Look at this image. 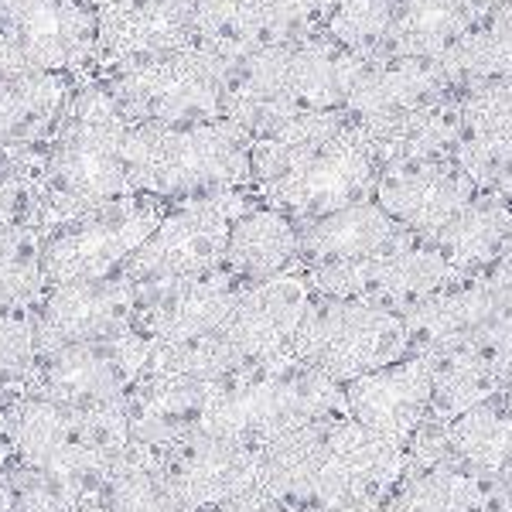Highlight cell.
<instances>
[{"label":"cell","instance_id":"cell-11","mask_svg":"<svg viewBox=\"0 0 512 512\" xmlns=\"http://www.w3.org/2000/svg\"><path fill=\"white\" fill-rule=\"evenodd\" d=\"M345 414L369 434L410 448V441L434 420V383L424 355L383 366L345 386Z\"/></svg>","mask_w":512,"mask_h":512},{"label":"cell","instance_id":"cell-22","mask_svg":"<svg viewBox=\"0 0 512 512\" xmlns=\"http://www.w3.org/2000/svg\"><path fill=\"white\" fill-rule=\"evenodd\" d=\"M485 14L465 0H396L383 59H444Z\"/></svg>","mask_w":512,"mask_h":512},{"label":"cell","instance_id":"cell-7","mask_svg":"<svg viewBox=\"0 0 512 512\" xmlns=\"http://www.w3.org/2000/svg\"><path fill=\"white\" fill-rule=\"evenodd\" d=\"M246 205L250 202L239 192L178 202L175 209L164 212L158 229L140 243V250L123 263L120 277L134 287V294H144L222 270L229 226Z\"/></svg>","mask_w":512,"mask_h":512},{"label":"cell","instance_id":"cell-1","mask_svg":"<svg viewBox=\"0 0 512 512\" xmlns=\"http://www.w3.org/2000/svg\"><path fill=\"white\" fill-rule=\"evenodd\" d=\"M130 195L195 202L239 192L253 181V137L233 120L140 123L127 130Z\"/></svg>","mask_w":512,"mask_h":512},{"label":"cell","instance_id":"cell-20","mask_svg":"<svg viewBox=\"0 0 512 512\" xmlns=\"http://www.w3.org/2000/svg\"><path fill=\"white\" fill-rule=\"evenodd\" d=\"M431 366L434 383V420H454L472 407L495 400L502 393V369L485 349L482 335L461 338V342L437 345L431 352H420Z\"/></svg>","mask_w":512,"mask_h":512},{"label":"cell","instance_id":"cell-31","mask_svg":"<svg viewBox=\"0 0 512 512\" xmlns=\"http://www.w3.org/2000/svg\"><path fill=\"white\" fill-rule=\"evenodd\" d=\"M482 277L489 280L495 291H499V294L512 304V243H509V250L499 256V263H495L489 274H482Z\"/></svg>","mask_w":512,"mask_h":512},{"label":"cell","instance_id":"cell-32","mask_svg":"<svg viewBox=\"0 0 512 512\" xmlns=\"http://www.w3.org/2000/svg\"><path fill=\"white\" fill-rule=\"evenodd\" d=\"M465 4H472L475 11H482V14H492V11H506V7H512V0H465Z\"/></svg>","mask_w":512,"mask_h":512},{"label":"cell","instance_id":"cell-14","mask_svg":"<svg viewBox=\"0 0 512 512\" xmlns=\"http://www.w3.org/2000/svg\"><path fill=\"white\" fill-rule=\"evenodd\" d=\"M198 45L195 0H120L99 11L96 59L123 69Z\"/></svg>","mask_w":512,"mask_h":512},{"label":"cell","instance_id":"cell-9","mask_svg":"<svg viewBox=\"0 0 512 512\" xmlns=\"http://www.w3.org/2000/svg\"><path fill=\"white\" fill-rule=\"evenodd\" d=\"M315 304V287L304 270H291L239 291L226 325L219 328L222 345L239 369L274 362L291 349L297 328Z\"/></svg>","mask_w":512,"mask_h":512},{"label":"cell","instance_id":"cell-6","mask_svg":"<svg viewBox=\"0 0 512 512\" xmlns=\"http://www.w3.org/2000/svg\"><path fill=\"white\" fill-rule=\"evenodd\" d=\"M161 219L164 205L144 195H123L117 202L62 219L41 239V277L59 287L120 274Z\"/></svg>","mask_w":512,"mask_h":512},{"label":"cell","instance_id":"cell-4","mask_svg":"<svg viewBox=\"0 0 512 512\" xmlns=\"http://www.w3.org/2000/svg\"><path fill=\"white\" fill-rule=\"evenodd\" d=\"M229 69L233 62H226L212 48L192 45L161 59L106 69V82L99 86L110 93L113 106L130 127L140 123L181 127V123L226 120Z\"/></svg>","mask_w":512,"mask_h":512},{"label":"cell","instance_id":"cell-12","mask_svg":"<svg viewBox=\"0 0 512 512\" xmlns=\"http://www.w3.org/2000/svg\"><path fill=\"white\" fill-rule=\"evenodd\" d=\"M478 195L475 181L454 158L403 161L379 171L373 198L410 236L434 243L448 222Z\"/></svg>","mask_w":512,"mask_h":512},{"label":"cell","instance_id":"cell-25","mask_svg":"<svg viewBox=\"0 0 512 512\" xmlns=\"http://www.w3.org/2000/svg\"><path fill=\"white\" fill-rule=\"evenodd\" d=\"M103 506L110 512H192L164 472L158 451L137 444L106 475Z\"/></svg>","mask_w":512,"mask_h":512},{"label":"cell","instance_id":"cell-34","mask_svg":"<svg viewBox=\"0 0 512 512\" xmlns=\"http://www.w3.org/2000/svg\"><path fill=\"white\" fill-rule=\"evenodd\" d=\"M506 400H509V407H512V390H509V396H506Z\"/></svg>","mask_w":512,"mask_h":512},{"label":"cell","instance_id":"cell-3","mask_svg":"<svg viewBox=\"0 0 512 512\" xmlns=\"http://www.w3.org/2000/svg\"><path fill=\"white\" fill-rule=\"evenodd\" d=\"M127 130L130 123L99 82L72 93L45 154V198L59 209V222L130 195Z\"/></svg>","mask_w":512,"mask_h":512},{"label":"cell","instance_id":"cell-17","mask_svg":"<svg viewBox=\"0 0 512 512\" xmlns=\"http://www.w3.org/2000/svg\"><path fill=\"white\" fill-rule=\"evenodd\" d=\"M243 287L246 284H239L222 267L205 277L164 284L158 291H144L137 294V332L151 338L154 345H178L216 335L226 325Z\"/></svg>","mask_w":512,"mask_h":512},{"label":"cell","instance_id":"cell-15","mask_svg":"<svg viewBox=\"0 0 512 512\" xmlns=\"http://www.w3.org/2000/svg\"><path fill=\"white\" fill-rule=\"evenodd\" d=\"M454 161L478 192L512 205V76L482 82L458 96V147Z\"/></svg>","mask_w":512,"mask_h":512},{"label":"cell","instance_id":"cell-13","mask_svg":"<svg viewBox=\"0 0 512 512\" xmlns=\"http://www.w3.org/2000/svg\"><path fill=\"white\" fill-rule=\"evenodd\" d=\"M147 355H151V338L140 332L45 352V366H41L45 396L72 403V407L113 403L127 390H134L147 366Z\"/></svg>","mask_w":512,"mask_h":512},{"label":"cell","instance_id":"cell-16","mask_svg":"<svg viewBox=\"0 0 512 512\" xmlns=\"http://www.w3.org/2000/svg\"><path fill=\"white\" fill-rule=\"evenodd\" d=\"M158 458L192 512H205L219 506V502L256 489L260 448L233 441V437L195 431L181 437L178 444H171V448H161Z\"/></svg>","mask_w":512,"mask_h":512},{"label":"cell","instance_id":"cell-2","mask_svg":"<svg viewBox=\"0 0 512 512\" xmlns=\"http://www.w3.org/2000/svg\"><path fill=\"white\" fill-rule=\"evenodd\" d=\"M332 417H349L342 386L291 355H280L219 379L205 403L202 431L263 448L280 434Z\"/></svg>","mask_w":512,"mask_h":512},{"label":"cell","instance_id":"cell-10","mask_svg":"<svg viewBox=\"0 0 512 512\" xmlns=\"http://www.w3.org/2000/svg\"><path fill=\"white\" fill-rule=\"evenodd\" d=\"M31 332L45 352L130 335L137 332V294L120 274L59 284L38 304Z\"/></svg>","mask_w":512,"mask_h":512},{"label":"cell","instance_id":"cell-18","mask_svg":"<svg viewBox=\"0 0 512 512\" xmlns=\"http://www.w3.org/2000/svg\"><path fill=\"white\" fill-rule=\"evenodd\" d=\"M410 233L396 226V219L376 198H362L345 209H335L321 219L301 222V267H325V263H352L390 250Z\"/></svg>","mask_w":512,"mask_h":512},{"label":"cell","instance_id":"cell-23","mask_svg":"<svg viewBox=\"0 0 512 512\" xmlns=\"http://www.w3.org/2000/svg\"><path fill=\"white\" fill-rule=\"evenodd\" d=\"M69 99V86L59 72H21L0 79V151L59 134Z\"/></svg>","mask_w":512,"mask_h":512},{"label":"cell","instance_id":"cell-30","mask_svg":"<svg viewBox=\"0 0 512 512\" xmlns=\"http://www.w3.org/2000/svg\"><path fill=\"white\" fill-rule=\"evenodd\" d=\"M205 512H287V509L280 506V502L270 499L267 492L250 489V492L236 495V499L219 502V506H212V509H205Z\"/></svg>","mask_w":512,"mask_h":512},{"label":"cell","instance_id":"cell-29","mask_svg":"<svg viewBox=\"0 0 512 512\" xmlns=\"http://www.w3.org/2000/svg\"><path fill=\"white\" fill-rule=\"evenodd\" d=\"M482 342L489 355L495 359V366L502 369V376H506V383H512V304L495 315L489 325H485L482 332Z\"/></svg>","mask_w":512,"mask_h":512},{"label":"cell","instance_id":"cell-26","mask_svg":"<svg viewBox=\"0 0 512 512\" xmlns=\"http://www.w3.org/2000/svg\"><path fill=\"white\" fill-rule=\"evenodd\" d=\"M386 512H489L482 475L437 461L407 478Z\"/></svg>","mask_w":512,"mask_h":512},{"label":"cell","instance_id":"cell-21","mask_svg":"<svg viewBox=\"0 0 512 512\" xmlns=\"http://www.w3.org/2000/svg\"><path fill=\"white\" fill-rule=\"evenodd\" d=\"M512 243V205L506 198L478 192L448 226L437 233L434 246L448 256L458 277H482L499 263Z\"/></svg>","mask_w":512,"mask_h":512},{"label":"cell","instance_id":"cell-28","mask_svg":"<svg viewBox=\"0 0 512 512\" xmlns=\"http://www.w3.org/2000/svg\"><path fill=\"white\" fill-rule=\"evenodd\" d=\"M41 280V243L18 226H0V311L31 301Z\"/></svg>","mask_w":512,"mask_h":512},{"label":"cell","instance_id":"cell-27","mask_svg":"<svg viewBox=\"0 0 512 512\" xmlns=\"http://www.w3.org/2000/svg\"><path fill=\"white\" fill-rule=\"evenodd\" d=\"M396 0H335L325 35L359 59H383L390 45Z\"/></svg>","mask_w":512,"mask_h":512},{"label":"cell","instance_id":"cell-24","mask_svg":"<svg viewBox=\"0 0 512 512\" xmlns=\"http://www.w3.org/2000/svg\"><path fill=\"white\" fill-rule=\"evenodd\" d=\"M444 448L475 475H502L512 465V407L482 403L468 414L444 420Z\"/></svg>","mask_w":512,"mask_h":512},{"label":"cell","instance_id":"cell-19","mask_svg":"<svg viewBox=\"0 0 512 512\" xmlns=\"http://www.w3.org/2000/svg\"><path fill=\"white\" fill-rule=\"evenodd\" d=\"M239 284L291 274L301 267V226L274 205H246L229 226L226 263Z\"/></svg>","mask_w":512,"mask_h":512},{"label":"cell","instance_id":"cell-33","mask_svg":"<svg viewBox=\"0 0 512 512\" xmlns=\"http://www.w3.org/2000/svg\"><path fill=\"white\" fill-rule=\"evenodd\" d=\"M7 502H11V495H7V485L0 482V512H7Z\"/></svg>","mask_w":512,"mask_h":512},{"label":"cell","instance_id":"cell-5","mask_svg":"<svg viewBox=\"0 0 512 512\" xmlns=\"http://www.w3.org/2000/svg\"><path fill=\"white\" fill-rule=\"evenodd\" d=\"M407 352L410 332L400 311L321 294L287 349L291 359L335 379L338 386H349L352 379L393 366L407 359Z\"/></svg>","mask_w":512,"mask_h":512},{"label":"cell","instance_id":"cell-8","mask_svg":"<svg viewBox=\"0 0 512 512\" xmlns=\"http://www.w3.org/2000/svg\"><path fill=\"white\" fill-rule=\"evenodd\" d=\"M379 171H383V161H379L373 140H369L366 127L352 117L328 144H321L291 171L260 188V198L287 212L301 226V222L321 219L335 209L362 202V198H373Z\"/></svg>","mask_w":512,"mask_h":512}]
</instances>
